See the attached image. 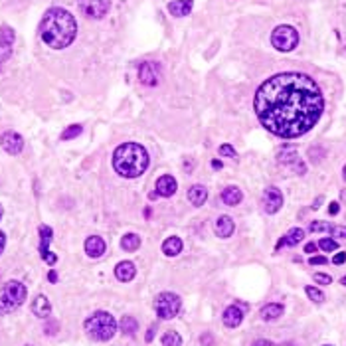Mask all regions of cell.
<instances>
[{
    "instance_id": "6da1fadb",
    "label": "cell",
    "mask_w": 346,
    "mask_h": 346,
    "mask_svg": "<svg viewBox=\"0 0 346 346\" xmlns=\"http://www.w3.org/2000/svg\"><path fill=\"white\" fill-rule=\"evenodd\" d=\"M259 123L277 137L295 139L309 133L324 111V97L313 77L297 71L263 81L253 97Z\"/></svg>"
},
{
    "instance_id": "7a4b0ae2",
    "label": "cell",
    "mask_w": 346,
    "mask_h": 346,
    "mask_svg": "<svg viewBox=\"0 0 346 346\" xmlns=\"http://www.w3.org/2000/svg\"><path fill=\"white\" fill-rule=\"evenodd\" d=\"M77 34V22L75 18L63 10V8H50L40 24V36L46 46L54 50L67 48Z\"/></svg>"
},
{
    "instance_id": "3957f363",
    "label": "cell",
    "mask_w": 346,
    "mask_h": 346,
    "mask_svg": "<svg viewBox=\"0 0 346 346\" xmlns=\"http://www.w3.org/2000/svg\"><path fill=\"white\" fill-rule=\"evenodd\" d=\"M113 168L125 178H137L149 168V153L137 143H125L113 153Z\"/></svg>"
},
{
    "instance_id": "277c9868",
    "label": "cell",
    "mask_w": 346,
    "mask_h": 346,
    "mask_svg": "<svg viewBox=\"0 0 346 346\" xmlns=\"http://www.w3.org/2000/svg\"><path fill=\"white\" fill-rule=\"evenodd\" d=\"M85 332L89 338L99 340V342H105V340H111L117 332V322L115 318L105 313V311H97L91 316H87L85 320Z\"/></svg>"
},
{
    "instance_id": "5b68a950",
    "label": "cell",
    "mask_w": 346,
    "mask_h": 346,
    "mask_svg": "<svg viewBox=\"0 0 346 346\" xmlns=\"http://www.w3.org/2000/svg\"><path fill=\"white\" fill-rule=\"evenodd\" d=\"M26 287L20 281H8L0 289V315H8L16 311L24 301H26Z\"/></svg>"
},
{
    "instance_id": "8992f818",
    "label": "cell",
    "mask_w": 346,
    "mask_h": 346,
    "mask_svg": "<svg viewBox=\"0 0 346 346\" xmlns=\"http://www.w3.org/2000/svg\"><path fill=\"white\" fill-rule=\"evenodd\" d=\"M180 309H182V301L174 293H160L155 299V311H157L158 318H162V320H172L180 313Z\"/></svg>"
},
{
    "instance_id": "52a82bcc",
    "label": "cell",
    "mask_w": 346,
    "mask_h": 346,
    "mask_svg": "<svg viewBox=\"0 0 346 346\" xmlns=\"http://www.w3.org/2000/svg\"><path fill=\"white\" fill-rule=\"evenodd\" d=\"M271 44L279 52H291L299 44V32L295 30L293 26H287V24L277 26L273 30V34H271Z\"/></svg>"
},
{
    "instance_id": "ba28073f",
    "label": "cell",
    "mask_w": 346,
    "mask_h": 346,
    "mask_svg": "<svg viewBox=\"0 0 346 346\" xmlns=\"http://www.w3.org/2000/svg\"><path fill=\"white\" fill-rule=\"evenodd\" d=\"M77 6L83 16L99 20V18L107 16V12L111 8V0H77Z\"/></svg>"
},
{
    "instance_id": "9c48e42d",
    "label": "cell",
    "mask_w": 346,
    "mask_h": 346,
    "mask_svg": "<svg viewBox=\"0 0 346 346\" xmlns=\"http://www.w3.org/2000/svg\"><path fill=\"white\" fill-rule=\"evenodd\" d=\"M277 160H279V164L291 168L295 174H305V172H307V164L303 162V158L297 155L295 149H283V151L277 155Z\"/></svg>"
},
{
    "instance_id": "30bf717a",
    "label": "cell",
    "mask_w": 346,
    "mask_h": 346,
    "mask_svg": "<svg viewBox=\"0 0 346 346\" xmlns=\"http://www.w3.org/2000/svg\"><path fill=\"white\" fill-rule=\"evenodd\" d=\"M281 206H283V194H281V190L275 188V186L265 188V192H263V210L267 214H277L281 210Z\"/></svg>"
},
{
    "instance_id": "8fae6325",
    "label": "cell",
    "mask_w": 346,
    "mask_h": 346,
    "mask_svg": "<svg viewBox=\"0 0 346 346\" xmlns=\"http://www.w3.org/2000/svg\"><path fill=\"white\" fill-rule=\"evenodd\" d=\"M0 145H2V149H4L8 155H20L22 149H24V139H22L18 133L8 131V133H4V135L0 137Z\"/></svg>"
},
{
    "instance_id": "7c38bea8",
    "label": "cell",
    "mask_w": 346,
    "mask_h": 346,
    "mask_svg": "<svg viewBox=\"0 0 346 346\" xmlns=\"http://www.w3.org/2000/svg\"><path fill=\"white\" fill-rule=\"evenodd\" d=\"M158 77H160V73H158V63L157 62L141 63V67H139V79H141V83H143V85L155 87V85L158 83Z\"/></svg>"
},
{
    "instance_id": "4fadbf2b",
    "label": "cell",
    "mask_w": 346,
    "mask_h": 346,
    "mask_svg": "<svg viewBox=\"0 0 346 346\" xmlns=\"http://www.w3.org/2000/svg\"><path fill=\"white\" fill-rule=\"evenodd\" d=\"M244 311H248V305H229L225 311H223V315H221V320H223V324L227 326V328H236V326H240L242 322H244Z\"/></svg>"
},
{
    "instance_id": "5bb4252c",
    "label": "cell",
    "mask_w": 346,
    "mask_h": 346,
    "mask_svg": "<svg viewBox=\"0 0 346 346\" xmlns=\"http://www.w3.org/2000/svg\"><path fill=\"white\" fill-rule=\"evenodd\" d=\"M135 275H137V267H135L133 261H121V263H117V267H115V277H117L119 281L129 283V281L135 279Z\"/></svg>"
},
{
    "instance_id": "9a60e30c",
    "label": "cell",
    "mask_w": 346,
    "mask_h": 346,
    "mask_svg": "<svg viewBox=\"0 0 346 346\" xmlns=\"http://www.w3.org/2000/svg\"><path fill=\"white\" fill-rule=\"evenodd\" d=\"M32 313L36 316H40V318H48L50 313H52V303H50V299H48L46 295H38V297L34 299V303H32Z\"/></svg>"
},
{
    "instance_id": "2e32d148",
    "label": "cell",
    "mask_w": 346,
    "mask_h": 346,
    "mask_svg": "<svg viewBox=\"0 0 346 346\" xmlns=\"http://www.w3.org/2000/svg\"><path fill=\"white\" fill-rule=\"evenodd\" d=\"M176 188H178L176 178H174V176H170V174H164V176H160V178L157 180V192L160 194V196H164V198L172 196V194L176 192Z\"/></svg>"
},
{
    "instance_id": "e0dca14e",
    "label": "cell",
    "mask_w": 346,
    "mask_h": 346,
    "mask_svg": "<svg viewBox=\"0 0 346 346\" xmlns=\"http://www.w3.org/2000/svg\"><path fill=\"white\" fill-rule=\"evenodd\" d=\"M192 6H194V0H174L168 4V12L174 18H184L192 12Z\"/></svg>"
},
{
    "instance_id": "ac0fdd59",
    "label": "cell",
    "mask_w": 346,
    "mask_h": 346,
    "mask_svg": "<svg viewBox=\"0 0 346 346\" xmlns=\"http://www.w3.org/2000/svg\"><path fill=\"white\" fill-rule=\"evenodd\" d=\"M105 242H103V238H99V236H91V238H87L85 240V253L89 255V257H101L103 253H105Z\"/></svg>"
},
{
    "instance_id": "d6986e66",
    "label": "cell",
    "mask_w": 346,
    "mask_h": 346,
    "mask_svg": "<svg viewBox=\"0 0 346 346\" xmlns=\"http://www.w3.org/2000/svg\"><path fill=\"white\" fill-rule=\"evenodd\" d=\"M188 200L192 202V206H196V208L204 206V202L208 200V188H206V186H202V184H194V186H190Z\"/></svg>"
},
{
    "instance_id": "ffe728a7",
    "label": "cell",
    "mask_w": 346,
    "mask_h": 346,
    "mask_svg": "<svg viewBox=\"0 0 346 346\" xmlns=\"http://www.w3.org/2000/svg\"><path fill=\"white\" fill-rule=\"evenodd\" d=\"M234 220L229 218V216H220L218 220H216V223H214V229H216V236L218 238H229L232 234H234Z\"/></svg>"
},
{
    "instance_id": "44dd1931",
    "label": "cell",
    "mask_w": 346,
    "mask_h": 346,
    "mask_svg": "<svg viewBox=\"0 0 346 346\" xmlns=\"http://www.w3.org/2000/svg\"><path fill=\"white\" fill-rule=\"evenodd\" d=\"M305 238V232L301 229V227H293V229H289L287 234H285L283 238H281V242L277 244V250H281L283 246H289V248H293V246H297V244H301V240Z\"/></svg>"
},
{
    "instance_id": "7402d4cb",
    "label": "cell",
    "mask_w": 346,
    "mask_h": 346,
    "mask_svg": "<svg viewBox=\"0 0 346 346\" xmlns=\"http://www.w3.org/2000/svg\"><path fill=\"white\" fill-rule=\"evenodd\" d=\"M283 311H285L283 305H279V303H269V305H265V307L261 309L259 316H261L265 322H271V320H277L279 316H283Z\"/></svg>"
},
{
    "instance_id": "603a6c76",
    "label": "cell",
    "mask_w": 346,
    "mask_h": 346,
    "mask_svg": "<svg viewBox=\"0 0 346 346\" xmlns=\"http://www.w3.org/2000/svg\"><path fill=\"white\" fill-rule=\"evenodd\" d=\"M182 248H184L182 240L176 238V236H172V238L164 240V244H162V253L168 255V257H174V255H178V253L182 252Z\"/></svg>"
},
{
    "instance_id": "cb8c5ba5",
    "label": "cell",
    "mask_w": 346,
    "mask_h": 346,
    "mask_svg": "<svg viewBox=\"0 0 346 346\" xmlns=\"http://www.w3.org/2000/svg\"><path fill=\"white\" fill-rule=\"evenodd\" d=\"M242 198H244V194H242V190L238 188V186H227V188H223V192H221V200L227 206H238L242 202Z\"/></svg>"
},
{
    "instance_id": "d4e9b609",
    "label": "cell",
    "mask_w": 346,
    "mask_h": 346,
    "mask_svg": "<svg viewBox=\"0 0 346 346\" xmlns=\"http://www.w3.org/2000/svg\"><path fill=\"white\" fill-rule=\"evenodd\" d=\"M52 236H54V232H52V227L50 225H40V253H42V259L50 253V244H52Z\"/></svg>"
},
{
    "instance_id": "484cf974",
    "label": "cell",
    "mask_w": 346,
    "mask_h": 346,
    "mask_svg": "<svg viewBox=\"0 0 346 346\" xmlns=\"http://www.w3.org/2000/svg\"><path fill=\"white\" fill-rule=\"evenodd\" d=\"M121 248L125 252H137L141 248V236L139 234H125L121 238Z\"/></svg>"
},
{
    "instance_id": "4316f807",
    "label": "cell",
    "mask_w": 346,
    "mask_h": 346,
    "mask_svg": "<svg viewBox=\"0 0 346 346\" xmlns=\"http://www.w3.org/2000/svg\"><path fill=\"white\" fill-rule=\"evenodd\" d=\"M119 328H121V332L123 334H127V336H133L137 330H139V322H137V318L135 316H123L121 318V322H119Z\"/></svg>"
},
{
    "instance_id": "83f0119b",
    "label": "cell",
    "mask_w": 346,
    "mask_h": 346,
    "mask_svg": "<svg viewBox=\"0 0 346 346\" xmlns=\"http://www.w3.org/2000/svg\"><path fill=\"white\" fill-rule=\"evenodd\" d=\"M162 346H182V336L176 330H168L162 336Z\"/></svg>"
},
{
    "instance_id": "f1b7e54d",
    "label": "cell",
    "mask_w": 346,
    "mask_h": 346,
    "mask_svg": "<svg viewBox=\"0 0 346 346\" xmlns=\"http://www.w3.org/2000/svg\"><path fill=\"white\" fill-rule=\"evenodd\" d=\"M81 131H83V127L81 125H69L62 133V141H71V139L79 137V135H81Z\"/></svg>"
},
{
    "instance_id": "f546056e",
    "label": "cell",
    "mask_w": 346,
    "mask_h": 346,
    "mask_svg": "<svg viewBox=\"0 0 346 346\" xmlns=\"http://www.w3.org/2000/svg\"><path fill=\"white\" fill-rule=\"evenodd\" d=\"M305 293L309 295V299H311L313 303H324V293H322L320 289H316V287H307Z\"/></svg>"
},
{
    "instance_id": "4dcf8cb0",
    "label": "cell",
    "mask_w": 346,
    "mask_h": 346,
    "mask_svg": "<svg viewBox=\"0 0 346 346\" xmlns=\"http://www.w3.org/2000/svg\"><path fill=\"white\" fill-rule=\"evenodd\" d=\"M318 248H320L322 252H334V250H338V244H336L334 240H330V238H322V240L318 242Z\"/></svg>"
},
{
    "instance_id": "1f68e13d",
    "label": "cell",
    "mask_w": 346,
    "mask_h": 346,
    "mask_svg": "<svg viewBox=\"0 0 346 346\" xmlns=\"http://www.w3.org/2000/svg\"><path fill=\"white\" fill-rule=\"evenodd\" d=\"M10 54H12V44H10V42L0 40V63L4 62V60H8V58H10Z\"/></svg>"
},
{
    "instance_id": "d6a6232c",
    "label": "cell",
    "mask_w": 346,
    "mask_h": 346,
    "mask_svg": "<svg viewBox=\"0 0 346 346\" xmlns=\"http://www.w3.org/2000/svg\"><path fill=\"white\" fill-rule=\"evenodd\" d=\"M0 40L14 44V30H12L10 26H2V28H0Z\"/></svg>"
},
{
    "instance_id": "836d02e7",
    "label": "cell",
    "mask_w": 346,
    "mask_h": 346,
    "mask_svg": "<svg viewBox=\"0 0 346 346\" xmlns=\"http://www.w3.org/2000/svg\"><path fill=\"white\" fill-rule=\"evenodd\" d=\"M330 227H332V225H330V223H326V221H313L309 229L316 234V232H330Z\"/></svg>"
},
{
    "instance_id": "e575fe53",
    "label": "cell",
    "mask_w": 346,
    "mask_h": 346,
    "mask_svg": "<svg viewBox=\"0 0 346 346\" xmlns=\"http://www.w3.org/2000/svg\"><path fill=\"white\" fill-rule=\"evenodd\" d=\"M218 153H220V157L236 158V149H234L232 145H221L220 149H218Z\"/></svg>"
},
{
    "instance_id": "d590c367",
    "label": "cell",
    "mask_w": 346,
    "mask_h": 346,
    "mask_svg": "<svg viewBox=\"0 0 346 346\" xmlns=\"http://www.w3.org/2000/svg\"><path fill=\"white\" fill-rule=\"evenodd\" d=\"M309 158H311L313 162H320V160L324 158V149H316V147H313V149L309 151Z\"/></svg>"
},
{
    "instance_id": "8d00e7d4",
    "label": "cell",
    "mask_w": 346,
    "mask_h": 346,
    "mask_svg": "<svg viewBox=\"0 0 346 346\" xmlns=\"http://www.w3.org/2000/svg\"><path fill=\"white\" fill-rule=\"evenodd\" d=\"M330 234H332V238L346 240V225H334V227H330Z\"/></svg>"
},
{
    "instance_id": "74e56055",
    "label": "cell",
    "mask_w": 346,
    "mask_h": 346,
    "mask_svg": "<svg viewBox=\"0 0 346 346\" xmlns=\"http://www.w3.org/2000/svg\"><path fill=\"white\" fill-rule=\"evenodd\" d=\"M313 279H315L316 283H320V285H330V283H332V277H330V275H326V273H315V275H313Z\"/></svg>"
},
{
    "instance_id": "f35d334b",
    "label": "cell",
    "mask_w": 346,
    "mask_h": 346,
    "mask_svg": "<svg viewBox=\"0 0 346 346\" xmlns=\"http://www.w3.org/2000/svg\"><path fill=\"white\" fill-rule=\"evenodd\" d=\"M200 344L202 346H216V340H214V336H212L210 332H204V334L200 336Z\"/></svg>"
},
{
    "instance_id": "ab89813d",
    "label": "cell",
    "mask_w": 346,
    "mask_h": 346,
    "mask_svg": "<svg viewBox=\"0 0 346 346\" xmlns=\"http://www.w3.org/2000/svg\"><path fill=\"white\" fill-rule=\"evenodd\" d=\"M326 261H328V259H326L324 255H315V257H311V259H309V263H311V265H324Z\"/></svg>"
},
{
    "instance_id": "60d3db41",
    "label": "cell",
    "mask_w": 346,
    "mask_h": 346,
    "mask_svg": "<svg viewBox=\"0 0 346 346\" xmlns=\"http://www.w3.org/2000/svg\"><path fill=\"white\" fill-rule=\"evenodd\" d=\"M344 261H346V253L344 252L336 253V255L332 257V263H334V265H342Z\"/></svg>"
},
{
    "instance_id": "b9f144b4",
    "label": "cell",
    "mask_w": 346,
    "mask_h": 346,
    "mask_svg": "<svg viewBox=\"0 0 346 346\" xmlns=\"http://www.w3.org/2000/svg\"><path fill=\"white\" fill-rule=\"evenodd\" d=\"M252 346H277L275 342H271V340H265V338H259V340H255Z\"/></svg>"
},
{
    "instance_id": "7bdbcfd3",
    "label": "cell",
    "mask_w": 346,
    "mask_h": 346,
    "mask_svg": "<svg viewBox=\"0 0 346 346\" xmlns=\"http://www.w3.org/2000/svg\"><path fill=\"white\" fill-rule=\"evenodd\" d=\"M44 261H46L48 265H54V263L58 261V257H56V255H54V253H52V252H50V253H48V255H46V257H44Z\"/></svg>"
},
{
    "instance_id": "ee69618b",
    "label": "cell",
    "mask_w": 346,
    "mask_h": 346,
    "mask_svg": "<svg viewBox=\"0 0 346 346\" xmlns=\"http://www.w3.org/2000/svg\"><path fill=\"white\" fill-rule=\"evenodd\" d=\"M338 210H340L338 202H330V208H328V212H330L332 216H336V214H338Z\"/></svg>"
},
{
    "instance_id": "f6af8a7d",
    "label": "cell",
    "mask_w": 346,
    "mask_h": 346,
    "mask_svg": "<svg viewBox=\"0 0 346 346\" xmlns=\"http://www.w3.org/2000/svg\"><path fill=\"white\" fill-rule=\"evenodd\" d=\"M155 332H157V326H151L149 332H147V342H151V340L155 338Z\"/></svg>"
},
{
    "instance_id": "bcb514c9",
    "label": "cell",
    "mask_w": 346,
    "mask_h": 346,
    "mask_svg": "<svg viewBox=\"0 0 346 346\" xmlns=\"http://www.w3.org/2000/svg\"><path fill=\"white\" fill-rule=\"evenodd\" d=\"M316 248H318L316 244H307V246H305V253H315Z\"/></svg>"
},
{
    "instance_id": "7dc6e473",
    "label": "cell",
    "mask_w": 346,
    "mask_h": 346,
    "mask_svg": "<svg viewBox=\"0 0 346 346\" xmlns=\"http://www.w3.org/2000/svg\"><path fill=\"white\" fill-rule=\"evenodd\" d=\"M48 279H50V281H52V283H56V281H58V273H56V271H54V269H52V271H50V273H48Z\"/></svg>"
},
{
    "instance_id": "c3c4849f",
    "label": "cell",
    "mask_w": 346,
    "mask_h": 346,
    "mask_svg": "<svg viewBox=\"0 0 346 346\" xmlns=\"http://www.w3.org/2000/svg\"><path fill=\"white\" fill-rule=\"evenodd\" d=\"M4 246H6V236L0 232V253L4 252Z\"/></svg>"
},
{
    "instance_id": "681fc988",
    "label": "cell",
    "mask_w": 346,
    "mask_h": 346,
    "mask_svg": "<svg viewBox=\"0 0 346 346\" xmlns=\"http://www.w3.org/2000/svg\"><path fill=\"white\" fill-rule=\"evenodd\" d=\"M320 204H322V196H318V198H316V200H315V206H313V208L316 210V208H318Z\"/></svg>"
},
{
    "instance_id": "f907efd6",
    "label": "cell",
    "mask_w": 346,
    "mask_h": 346,
    "mask_svg": "<svg viewBox=\"0 0 346 346\" xmlns=\"http://www.w3.org/2000/svg\"><path fill=\"white\" fill-rule=\"evenodd\" d=\"M340 283H342V285H344V287H346V275H344V277H342V279H340Z\"/></svg>"
},
{
    "instance_id": "816d5d0a",
    "label": "cell",
    "mask_w": 346,
    "mask_h": 346,
    "mask_svg": "<svg viewBox=\"0 0 346 346\" xmlns=\"http://www.w3.org/2000/svg\"><path fill=\"white\" fill-rule=\"evenodd\" d=\"M342 176H344V180H346V164H344V168H342Z\"/></svg>"
},
{
    "instance_id": "f5cc1de1",
    "label": "cell",
    "mask_w": 346,
    "mask_h": 346,
    "mask_svg": "<svg viewBox=\"0 0 346 346\" xmlns=\"http://www.w3.org/2000/svg\"><path fill=\"white\" fill-rule=\"evenodd\" d=\"M0 218H2V206H0Z\"/></svg>"
},
{
    "instance_id": "db71d44e",
    "label": "cell",
    "mask_w": 346,
    "mask_h": 346,
    "mask_svg": "<svg viewBox=\"0 0 346 346\" xmlns=\"http://www.w3.org/2000/svg\"><path fill=\"white\" fill-rule=\"evenodd\" d=\"M324 346H332V344H324Z\"/></svg>"
},
{
    "instance_id": "11a10c76",
    "label": "cell",
    "mask_w": 346,
    "mask_h": 346,
    "mask_svg": "<svg viewBox=\"0 0 346 346\" xmlns=\"http://www.w3.org/2000/svg\"><path fill=\"white\" fill-rule=\"evenodd\" d=\"M24 346H32V344H24Z\"/></svg>"
}]
</instances>
